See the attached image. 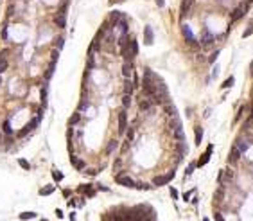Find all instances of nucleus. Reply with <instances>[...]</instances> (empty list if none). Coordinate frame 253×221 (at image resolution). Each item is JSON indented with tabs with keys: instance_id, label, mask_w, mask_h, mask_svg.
<instances>
[{
	"instance_id": "37998d69",
	"label": "nucleus",
	"mask_w": 253,
	"mask_h": 221,
	"mask_svg": "<svg viewBox=\"0 0 253 221\" xmlns=\"http://www.w3.org/2000/svg\"><path fill=\"white\" fill-rule=\"evenodd\" d=\"M119 2H124V0H109V6H113V4H119Z\"/></svg>"
},
{
	"instance_id": "9b49d317",
	"label": "nucleus",
	"mask_w": 253,
	"mask_h": 221,
	"mask_svg": "<svg viewBox=\"0 0 253 221\" xmlns=\"http://www.w3.org/2000/svg\"><path fill=\"white\" fill-rule=\"evenodd\" d=\"M131 74H133V65H131V61H126V63L122 65V76L126 79H129Z\"/></svg>"
},
{
	"instance_id": "a878e982",
	"label": "nucleus",
	"mask_w": 253,
	"mask_h": 221,
	"mask_svg": "<svg viewBox=\"0 0 253 221\" xmlns=\"http://www.w3.org/2000/svg\"><path fill=\"white\" fill-rule=\"evenodd\" d=\"M52 193H54V187H52V185L45 187V189H41V191H40V194H41V196H49V194H52Z\"/></svg>"
},
{
	"instance_id": "4be33fe9",
	"label": "nucleus",
	"mask_w": 253,
	"mask_h": 221,
	"mask_svg": "<svg viewBox=\"0 0 253 221\" xmlns=\"http://www.w3.org/2000/svg\"><path fill=\"white\" fill-rule=\"evenodd\" d=\"M129 104H131V95H129V93H124V97H122V106H124V110H128V108H129Z\"/></svg>"
},
{
	"instance_id": "dca6fc26",
	"label": "nucleus",
	"mask_w": 253,
	"mask_h": 221,
	"mask_svg": "<svg viewBox=\"0 0 253 221\" xmlns=\"http://www.w3.org/2000/svg\"><path fill=\"white\" fill-rule=\"evenodd\" d=\"M214 40H216V38H214L212 34H208V33H207V34L203 36V40H201V47H208L210 43L214 42Z\"/></svg>"
},
{
	"instance_id": "79ce46f5",
	"label": "nucleus",
	"mask_w": 253,
	"mask_h": 221,
	"mask_svg": "<svg viewBox=\"0 0 253 221\" xmlns=\"http://www.w3.org/2000/svg\"><path fill=\"white\" fill-rule=\"evenodd\" d=\"M56 45H58V49H61V47H63V38H59V42L56 43Z\"/></svg>"
},
{
	"instance_id": "c03bdc74",
	"label": "nucleus",
	"mask_w": 253,
	"mask_h": 221,
	"mask_svg": "<svg viewBox=\"0 0 253 221\" xmlns=\"http://www.w3.org/2000/svg\"><path fill=\"white\" fill-rule=\"evenodd\" d=\"M217 74H219V70H217V67H216V68H214V70H212V76H214V78H216Z\"/></svg>"
},
{
	"instance_id": "72a5a7b5",
	"label": "nucleus",
	"mask_w": 253,
	"mask_h": 221,
	"mask_svg": "<svg viewBox=\"0 0 253 221\" xmlns=\"http://www.w3.org/2000/svg\"><path fill=\"white\" fill-rule=\"evenodd\" d=\"M217 56H219V50H216V52H212V56L208 58V61H210V63H214V61L217 59Z\"/></svg>"
},
{
	"instance_id": "cd10ccee",
	"label": "nucleus",
	"mask_w": 253,
	"mask_h": 221,
	"mask_svg": "<svg viewBox=\"0 0 253 221\" xmlns=\"http://www.w3.org/2000/svg\"><path fill=\"white\" fill-rule=\"evenodd\" d=\"M18 164L22 165L23 169H27V171H29V169H31V164H29V162H27V160H25V158H18Z\"/></svg>"
},
{
	"instance_id": "393cba45",
	"label": "nucleus",
	"mask_w": 253,
	"mask_h": 221,
	"mask_svg": "<svg viewBox=\"0 0 253 221\" xmlns=\"http://www.w3.org/2000/svg\"><path fill=\"white\" fill-rule=\"evenodd\" d=\"M79 119H81V115H79V112H75V113L70 117V126H75L77 122H79Z\"/></svg>"
},
{
	"instance_id": "1a4fd4ad",
	"label": "nucleus",
	"mask_w": 253,
	"mask_h": 221,
	"mask_svg": "<svg viewBox=\"0 0 253 221\" xmlns=\"http://www.w3.org/2000/svg\"><path fill=\"white\" fill-rule=\"evenodd\" d=\"M194 4V0H183V4H181V18H185L187 13L190 11V7Z\"/></svg>"
},
{
	"instance_id": "aec40b11",
	"label": "nucleus",
	"mask_w": 253,
	"mask_h": 221,
	"mask_svg": "<svg viewBox=\"0 0 253 221\" xmlns=\"http://www.w3.org/2000/svg\"><path fill=\"white\" fill-rule=\"evenodd\" d=\"M235 146H237V149L241 151V153H244V151H248V148H250V144H248V142H244V140H239V142L235 144Z\"/></svg>"
},
{
	"instance_id": "0eeeda50",
	"label": "nucleus",
	"mask_w": 253,
	"mask_h": 221,
	"mask_svg": "<svg viewBox=\"0 0 253 221\" xmlns=\"http://www.w3.org/2000/svg\"><path fill=\"white\" fill-rule=\"evenodd\" d=\"M9 67V61H7V52L4 50V52H0V76L4 74V72L7 70Z\"/></svg>"
},
{
	"instance_id": "ea45409f",
	"label": "nucleus",
	"mask_w": 253,
	"mask_h": 221,
	"mask_svg": "<svg viewBox=\"0 0 253 221\" xmlns=\"http://www.w3.org/2000/svg\"><path fill=\"white\" fill-rule=\"evenodd\" d=\"M41 101H43V104L47 103V90H41Z\"/></svg>"
},
{
	"instance_id": "7c9ffc66",
	"label": "nucleus",
	"mask_w": 253,
	"mask_h": 221,
	"mask_svg": "<svg viewBox=\"0 0 253 221\" xmlns=\"http://www.w3.org/2000/svg\"><path fill=\"white\" fill-rule=\"evenodd\" d=\"M178 144H180V153H181V155H187V153H188V148L185 146V142H178Z\"/></svg>"
},
{
	"instance_id": "c756f323",
	"label": "nucleus",
	"mask_w": 253,
	"mask_h": 221,
	"mask_svg": "<svg viewBox=\"0 0 253 221\" xmlns=\"http://www.w3.org/2000/svg\"><path fill=\"white\" fill-rule=\"evenodd\" d=\"M194 169H196V164H190L187 169H185V176H190V174L194 173Z\"/></svg>"
},
{
	"instance_id": "f257e3e1",
	"label": "nucleus",
	"mask_w": 253,
	"mask_h": 221,
	"mask_svg": "<svg viewBox=\"0 0 253 221\" xmlns=\"http://www.w3.org/2000/svg\"><path fill=\"white\" fill-rule=\"evenodd\" d=\"M181 33H183V36H185V40H187L192 47H199V42L196 40V36L192 34V31H190V27H188L187 23H183L181 25Z\"/></svg>"
},
{
	"instance_id": "58836bf2",
	"label": "nucleus",
	"mask_w": 253,
	"mask_h": 221,
	"mask_svg": "<svg viewBox=\"0 0 253 221\" xmlns=\"http://www.w3.org/2000/svg\"><path fill=\"white\" fill-rule=\"evenodd\" d=\"M214 218H216V221H224V218H223V214H221V212H216V214H214Z\"/></svg>"
},
{
	"instance_id": "20e7f679",
	"label": "nucleus",
	"mask_w": 253,
	"mask_h": 221,
	"mask_svg": "<svg viewBox=\"0 0 253 221\" xmlns=\"http://www.w3.org/2000/svg\"><path fill=\"white\" fill-rule=\"evenodd\" d=\"M128 128V113H126V110L122 112H119V133H124Z\"/></svg>"
},
{
	"instance_id": "09e8293b",
	"label": "nucleus",
	"mask_w": 253,
	"mask_h": 221,
	"mask_svg": "<svg viewBox=\"0 0 253 221\" xmlns=\"http://www.w3.org/2000/svg\"><path fill=\"white\" fill-rule=\"evenodd\" d=\"M0 83H2V78H0Z\"/></svg>"
},
{
	"instance_id": "a211bd4d",
	"label": "nucleus",
	"mask_w": 253,
	"mask_h": 221,
	"mask_svg": "<svg viewBox=\"0 0 253 221\" xmlns=\"http://www.w3.org/2000/svg\"><path fill=\"white\" fill-rule=\"evenodd\" d=\"M194 135H196V144L199 146V144H201V140H203V129L199 128V126H196V129H194Z\"/></svg>"
},
{
	"instance_id": "49530a36",
	"label": "nucleus",
	"mask_w": 253,
	"mask_h": 221,
	"mask_svg": "<svg viewBox=\"0 0 253 221\" xmlns=\"http://www.w3.org/2000/svg\"><path fill=\"white\" fill-rule=\"evenodd\" d=\"M203 221H210V219H208V218H203Z\"/></svg>"
},
{
	"instance_id": "4c0bfd02",
	"label": "nucleus",
	"mask_w": 253,
	"mask_h": 221,
	"mask_svg": "<svg viewBox=\"0 0 253 221\" xmlns=\"http://www.w3.org/2000/svg\"><path fill=\"white\" fill-rule=\"evenodd\" d=\"M171 196H173V200H178V191L171 187Z\"/></svg>"
},
{
	"instance_id": "9d476101",
	"label": "nucleus",
	"mask_w": 253,
	"mask_h": 221,
	"mask_svg": "<svg viewBox=\"0 0 253 221\" xmlns=\"http://www.w3.org/2000/svg\"><path fill=\"white\" fill-rule=\"evenodd\" d=\"M144 33H145V45H153V42H154V36H153V29L149 27V25H145L144 29Z\"/></svg>"
},
{
	"instance_id": "ddd939ff",
	"label": "nucleus",
	"mask_w": 253,
	"mask_h": 221,
	"mask_svg": "<svg viewBox=\"0 0 253 221\" xmlns=\"http://www.w3.org/2000/svg\"><path fill=\"white\" fill-rule=\"evenodd\" d=\"M242 14H246V9H244V7H237V9L231 13V22H237Z\"/></svg>"
},
{
	"instance_id": "a19ab883",
	"label": "nucleus",
	"mask_w": 253,
	"mask_h": 221,
	"mask_svg": "<svg viewBox=\"0 0 253 221\" xmlns=\"http://www.w3.org/2000/svg\"><path fill=\"white\" fill-rule=\"evenodd\" d=\"M156 6H158V7H163V6H165V2H163V0H156Z\"/></svg>"
},
{
	"instance_id": "b1692460",
	"label": "nucleus",
	"mask_w": 253,
	"mask_h": 221,
	"mask_svg": "<svg viewBox=\"0 0 253 221\" xmlns=\"http://www.w3.org/2000/svg\"><path fill=\"white\" fill-rule=\"evenodd\" d=\"M140 110H151V101L142 99L140 101Z\"/></svg>"
},
{
	"instance_id": "f03ea898",
	"label": "nucleus",
	"mask_w": 253,
	"mask_h": 221,
	"mask_svg": "<svg viewBox=\"0 0 253 221\" xmlns=\"http://www.w3.org/2000/svg\"><path fill=\"white\" fill-rule=\"evenodd\" d=\"M174 174H176V173H169V174H162V176H156V178L153 180V183H154V185L156 187H162V185H165V183H169V182H171V180L174 178Z\"/></svg>"
},
{
	"instance_id": "2f4dec72",
	"label": "nucleus",
	"mask_w": 253,
	"mask_h": 221,
	"mask_svg": "<svg viewBox=\"0 0 253 221\" xmlns=\"http://www.w3.org/2000/svg\"><path fill=\"white\" fill-rule=\"evenodd\" d=\"M251 34H253V23H250V25H248V29L244 31V34H242V36H244V38H248V36H251Z\"/></svg>"
},
{
	"instance_id": "c85d7f7f",
	"label": "nucleus",
	"mask_w": 253,
	"mask_h": 221,
	"mask_svg": "<svg viewBox=\"0 0 253 221\" xmlns=\"http://www.w3.org/2000/svg\"><path fill=\"white\" fill-rule=\"evenodd\" d=\"M52 178L56 180V182H61V180H63V173H59V171H54V173H52Z\"/></svg>"
},
{
	"instance_id": "a18cd8bd",
	"label": "nucleus",
	"mask_w": 253,
	"mask_h": 221,
	"mask_svg": "<svg viewBox=\"0 0 253 221\" xmlns=\"http://www.w3.org/2000/svg\"><path fill=\"white\" fill-rule=\"evenodd\" d=\"M250 67H251V76H253V61H251V65H250Z\"/></svg>"
},
{
	"instance_id": "473e14b6",
	"label": "nucleus",
	"mask_w": 253,
	"mask_h": 221,
	"mask_svg": "<svg viewBox=\"0 0 253 221\" xmlns=\"http://www.w3.org/2000/svg\"><path fill=\"white\" fill-rule=\"evenodd\" d=\"M4 131H6V133H11V131H13V128H11V122H9V121L4 122Z\"/></svg>"
},
{
	"instance_id": "4468645a",
	"label": "nucleus",
	"mask_w": 253,
	"mask_h": 221,
	"mask_svg": "<svg viewBox=\"0 0 253 221\" xmlns=\"http://www.w3.org/2000/svg\"><path fill=\"white\" fill-rule=\"evenodd\" d=\"M70 162L75 165V169H79V171H81V169H85V162H83V160H79L77 157H74V155L70 157Z\"/></svg>"
},
{
	"instance_id": "c9c22d12",
	"label": "nucleus",
	"mask_w": 253,
	"mask_h": 221,
	"mask_svg": "<svg viewBox=\"0 0 253 221\" xmlns=\"http://www.w3.org/2000/svg\"><path fill=\"white\" fill-rule=\"evenodd\" d=\"M135 187H137V189H140V191H142V189H144V191H147V189H149V185H145V183H135Z\"/></svg>"
},
{
	"instance_id": "de8ad7c7",
	"label": "nucleus",
	"mask_w": 253,
	"mask_h": 221,
	"mask_svg": "<svg viewBox=\"0 0 253 221\" xmlns=\"http://www.w3.org/2000/svg\"><path fill=\"white\" fill-rule=\"evenodd\" d=\"M251 119H253V108H251Z\"/></svg>"
},
{
	"instance_id": "bb28decb",
	"label": "nucleus",
	"mask_w": 253,
	"mask_h": 221,
	"mask_svg": "<svg viewBox=\"0 0 253 221\" xmlns=\"http://www.w3.org/2000/svg\"><path fill=\"white\" fill-rule=\"evenodd\" d=\"M115 148H117V140H111V142L108 144V148H106V153H108V155H111Z\"/></svg>"
},
{
	"instance_id": "5701e85b",
	"label": "nucleus",
	"mask_w": 253,
	"mask_h": 221,
	"mask_svg": "<svg viewBox=\"0 0 253 221\" xmlns=\"http://www.w3.org/2000/svg\"><path fill=\"white\" fill-rule=\"evenodd\" d=\"M36 218V212H23V214H20V219L25 221V219H34Z\"/></svg>"
},
{
	"instance_id": "423d86ee",
	"label": "nucleus",
	"mask_w": 253,
	"mask_h": 221,
	"mask_svg": "<svg viewBox=\"0 0 253 221\" xmlns=\"http://www.w3.org/2000/svg\"><path fill=\"white\" fill-rule=\"evenodd\" d=\"M56 25H58V27H65V25H66V11H65V7L56 14Z\"/></svg>"
},
{
	"instance_id": "6e6552de",
	"label": "nucleus",
	"mask_w": 253,
	"mask_h": 221,
	"mask_svg": "<svg viewBox=\"0 0 253 221\" xmlns=\"http://www.w3.org/2000/svg\"><path fill=\"white\" fill-rule=\"evenodd\" d=\"M239 158H241V151H239L237 146L233 144V148H231V151H230V157H228V162H230V164H235Z\"/></svg>"
},
{
	"instance_id": "412c9836",
	"label": "nucleus",
	"mask_w": 253,
	"mask_h": 221,
	"mask_svg": "<svg viewBox=\"0 0 253 221\" xmlns=\"http://www.w3.org/2000/svg\"><path fill=\"white\" fill-rule=\"evenodd\" d=\"M233 83H235V78H233V76H230V78L224 79V83L221 86H223V88H231V86H233Z\"/></svg>"
},
{
	"instance_id": "f704fd0d",
	"label": "nucleus",
	"mask_w": 253,
	"mask_h": 221,
	"mask_svg": "<svg viewBox=\"0 0 253 221\" xmlns=\"http://www.w3.org/2000/svg\"><path fill=\"white\" fill-rule=\"evenodd\" d=\"M194 193H196L194 189H192V191H188V193H185V194H183V200H185V201H188V200H190V196H192Z\"/></svg>"
},
{
	"instance_id": "6ab92c4d",
	"label": "nucleus",
	"mask_w": 253,
	"mask_h": 221,
	"mask_svg": "<svg viewBox=\"0 0 253 221\" xmlns=\"http://www.w3.org/2000/svg\"><path fill=\"white\" fill-rule=\"evenodd\" d=\"M231 180H233V169H226L223 173V183L224 182H231Z\"/></svg>"
},
{
	"instance_id": "f3484780",
	"label": "nucleus",
	"mask_w": 253,
	"mask_h": 221,
	"mask_svg": "<svg viewBox=\"0 0 253 221\" xmlns=\"http://www.w3.org/2000/svg\"><path fill=\"white\" fill-rule=\"evenodd\" d=\"M133 88H135V86H133V83H131V79H126V81H124V93H133Z\"/></svg>"
},
{
	"instance_id": "f8f14e48",
	"label": "nucleus",
	"mask_w": 253,
	"mask_h": 221,
	"mask_svg": "<svg viewBox=\"0 0 253 221\" xmlns=\"http://www.w3.org/2000/svg\"><path fill=\"white\" fill-rule=\"evenodd\" d=\"M129 54H131V59L138 54V42L137 40H133V38L129 40Z\"/></svg>"
},
{
	"instance_id": "2eb2a0df",
	"label": "nucleus",
	"mask_w": 253,
	"mask_h": 221,
	"mask_svg": "<svg viewBox=\"0 0 253 221\" xmlns=\"http://www.w3.org/2000/svg\"><path fill=\"white\" fill-rule=\"evenodd\" d=\"M165 110H167V115H171V117H178V112H176V106H174V104L165 103Z\"/></svg>"
},
{
	"instance_id": "39448f33",
	"label": "nucleus",
	"mask_w": 253,
	"mask_h": 221,
	"mask_svg": "<svg viewBox=\"0 0 253 221\" xmlns=\"http://www.w3.org/2000/svg\"><path fill=\"white\" fill-rule=\"evenodd\" d=\"M212 149H214V144H210L208 148H207V153L203 155L201 158H199V162H197V167H201V165H205V164H208V160H210V157H212Z\"/></svg>"
},
{
	"instance_id": "7ed1b4c3",
	"label": "nucleus",
	"mask_w": 253,
	"mask_h": 221,
	"mask_svg": "<svg viewBox=\"0 0 253 221\" xmlns=\"http://www.w3.org/2000/svg\"><path fill=\"white\" fill-rule=\"evenodd\" d=\"M115 182H117V183H120V185H124V187H131V189L135 187V182H133V180H131L129 176H126V174H122V173H120V174H117V176H115Z\"/></svg>"
},
{
	"instance_id": "e433bc0d",
	"label": "nucleus",
	"mask_w": 253,
	"mask_h": 221,
	"mask_svg": "<svg viewBox=\"0 0 253 221\" xmlns=\"http://www.w3.org/2000/svg\"><path fill=\"white\" fill-rule=\"evenodd\" d=\"M120 16H122V14L119 13V11H113V13H111V20H119Z\"/></svg>"
}]
</instances>
